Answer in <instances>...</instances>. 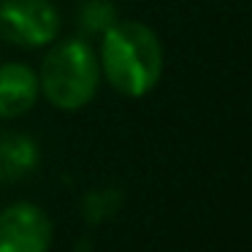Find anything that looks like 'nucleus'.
<instances>
[{
    "label": "nucleus",
    "mask_w": 252,
    "mask_h": 252,
    "mask_svg": "<svg viewBox=\"0 0 252 252\" xmlns=\"http://www.w3.org/2000/svg\"><path fill=\"white\" fill-rule=\"evenodd\" d=\"M63 33L55 0H0V41L22 52H38Z\"/></svg>",
    "instance_id": "3"
},
{
    "label": "nucleus",
    "mask_w": 252,
    "mask_h": 252,
    "mask_svg": "<svg viewBox=\"0 0 252 252\" xmlns=\"http://www.w3.org/2000/svg\"><path fill=\"white\" fill-rule=\"evenodd\" d=\"M41 163V147L22 130H0V185L30 176Z\"/></svg>",
    "instance_id": "6"
},
{
    "label": "nucleus",
    "mask_w": 252,
    "mask_h": 252,
    "mask_svg": "<svg viewBox=\"0 0 252 252\" xmlns=\"http://www.w3.org/2000/svg\"><path fill=\"white\" fill-rule=\"evenodd\" d=\"M120 206H122V190H117V187H98V190L84 192L82 217L90 225H100L114 217Z\"/></svg>",
    "instance_id": "8"
},
{
    "label": "nucleus",
    "mask_w": 252,
    "mask_h": 252,
    "mask_svg": "<svg viewBox=\"0 0 252 252\" xmlns=\"http://www.w3.org/2000/svg\"><path fill=\"white\" fill-rule=\"evenodd\" d=\"M103 82L122 98H147L165 73V46L158 30L138 19H117L98 38Z\"/></svg>",
    "instance_id": "1"
},
{
    "label": "nucleus",
    "mask_w": 252,
    "mask_h": 252,
    "mask_svg": "<svg viewBox=\"0 0 252 252\" xmlns=\"http://www.w3.org/2000/svg\"><path fill=\"white\" fill-rule=\"evenodd\" d=\"M41 100L38 73L25 60L0 63V122L30 114Z\"/></svg>",
    "instance_id": "5"
},
{
    "label": "nucleus",
    "mask_w": 252,
    "mask_h": 252,
    "mask_svg": "<svg viewBox=\"0 0 252 252\" xmlns=\"http://www.w3.org/2000/svg\"><path fill=\"white\" fill-rule=\"evenodd\" d=\"M35 73L41 98L65 114L87 109L103 84L95 44L82 35H68L49 44Z\"/></svg>",
    "instance_id": "2"
},
{
    "label": "nucleus",
    "mask_w": 252,
    "mask_h": 252,
    "mask_svg": "<svg viewBox=\"0 0 252 252\" xmlns=\"http://www.w3.org/2000/svg\"><path fill=\"white\" fill-rule=\"evenodd\" d=\"M117 19H120V11H117L114 0H79L76 14H73L76 35L87 41H98Z\"/></svg>",
    "instance_id": "7"
},
{
    "label": "nucleus",
    "mask_w": 252,
    "mask_h": 252,
    "mask_svg": "<svg viewBox=\"0 0 252 252\" xmlns=\"http://www.w3.org/2000/svg\"><path fill=\"white\" fill-rule=\"evenodd\" d=\"M55 222L35 201H14L0 209V252H49Z\"/></svg>",
    "instance_id": "4"
}]
</instances>
